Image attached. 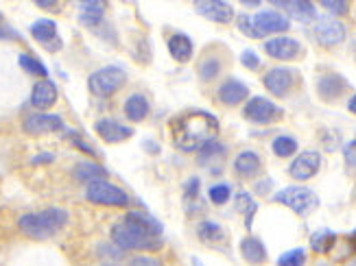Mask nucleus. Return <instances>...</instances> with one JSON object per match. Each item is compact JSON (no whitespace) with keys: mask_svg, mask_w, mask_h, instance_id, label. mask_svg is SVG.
I'll return each mask as SVG.
<instances>
[{"mask_svg":"<svg viewBox=\"0 0 356 266\" xmlns=\"http://www.w3.org/2000/svg\"><path fill=\"white\" fill-rule=\"evenodd\" d=\"M162 225L147 212H129L112 227V242L125 251H149L162 244Z\"/></svg>","mask_w":356,"mask_h":266,"instance_id":"nucleus-1","label":"nucleus"},{"mask_svg":"<svg viewBox=\"0 0 356 266\" xmlns=\"http://www.w3.org/2000/svg\"><path fill=\"white\" fill-rule=\"evenodd\" d=\"M171 133L179 151H204L219 138V122L208 112L191 109V112H186L173 120Z\"/></svg>","mask_w":356,"mask_h":266,"instance_id":"nucleus-2","label":"nucleus"},{"mask_svg":"<svg viewBox=\"0 0 356 266\" xmlns=\"http://www.w3.org/2000/svg\"><path fill=\"white\" fill-rule=\"evenodd\" d=\"M68 223V212L61 208H46L42 212H31L20 216L18 227L24 236L33 240H46L55 236L59 229H64Z\"/></svg>","mask_w":356,"mask_h":266,"instance_id":"nucleus-3","label":"nucleus"},{"mask_svg":"<svg viewBox=\"0 0 356 266\" xmlns=\"http://www.w3.org/2000/svg\"><path fill=\"white\" fill-rule=\"evenodd\" d=\"M238 28L247 38H265L269 33H284L291 28V20L280 11H258L254 15H238Z\"/></svg>","mask_w":356,"mask_h":266,"instance_id":"nucleus-4","label":"nucleus"},{"mask_svg":"<svg viewBox=\"0 0 356 266\" xmlns=\"http://www.w3.org/2000/svg\"><path fill=\"white\" fill-rule=\"evenodd\" d=\"M273 201L282 203V206L291 208L293 212L300 214V216L311 214L319 206V197L311 190V188H304V185L284 188V190H280L273 197Z\"/></svg>","mask_w":356,"mask_h":266,"instance_id":"nucleus-5","label":"nucleus"},{"mask_svg":"<svg viewBox=\"0 0 356 266\" xmlns=\"http://www.w3.org/2000/svg\"><path fill=\"white\" fill-rule=\"evenodd\" d=\"M86 199L95 206H112V208H125L129 206V197L122 188L110 183L107 179L92 181L86 188Z\"/></svg>","mask_w":356,"mask_h":266,"instance_id":"nucleus-6","label":"nucleus"},{"mask_svg":"<svg viewBox=\"0 0 356 266\" xmlns=\"http://www.w3.org/2000/svg\"><path fill=\"white\" fill-rule=\"evenodd\" d=\"M127 83V72L118 66H107L90 74L88 85L97 97H112L122 85Z\"/></svg>","mask_w":356,"mask_h":266,"instance_id":"nucleus-7","label":"nucleus"},{"mask_svg":"<svg viewBox=\"0 0 356 266\" xmlns=\"http://www.w3.org/2000/svg\"><path fill=\"white\" fill-rule=\"evenodd\" d=\"M245 118L252 120L256 124H269L275 118L282 116V109L277 107L275 103H271L269 99H262V97H254L250 103L245 105Z\"/></svg>","mask_w":356,"mask_h":266,"instance_id":"nucleus-8","label":"nucleus"},{"mask_svg":"<svg viewBox=\"0 0 356 266\" xmlns=\"http://www.w3.org/2000/svg\"><path fill=\"white\" fill-rule=\"evenodd\" d=\"M313 38L321 46H337L346 40V26L334 18H317L313 24Z\"/></svg>","mask_w":356,"mask_h":266,"instance_id":"nucleus-9","label":"nucleus"},{"mask_svg":"<svg viewBox=\"0 0 356 266\" xmlns=\"http://www.w3.org/2000/svg\"><path fill=\"white\" fill-rule=\"evenodd\" d=\"M22 129L29 135H44V133H55L64 129V120H61L57 114H46V112H38L24 118Z\"/></svg>","mask_w":356,"mask_h":266,"instance_id":"nucleus-10","label":"nucleus"},{"mask_svg":"<svg viewBox=\"0 0 356 266\" xmlns=\"http://www.w3.org/2000/svg\"><path fill=\"white\" fill-rule=\"evenodd\" d=\"M319 166H321V155L317 151H304L289 166V175L296 181H308L317 175Z\"/></svg>","mask_w":356,"mask_h":266,"instance_id":"nucleus-11","label":"nucleus"},{"mask_svg":"<svg viewBox=\"0 0 356 266\" xmlns=\"http://www.w3.org/2000/svg\"><path fill=\"white\" fill-rule=\"evenodd\" d=\"M31 38H33L35 42H40L46 51H59L61 49V40L57 35V24L49 18H42L38 22L31 24Z\"/></svg>","mask_w":356,"mask_h":266,"instance_id":"nucleus-12","label":"nucleus"},{"mask_svg":"<svg viewBox=\"0 0 356 266\" xmlns=\"http://www.w3.org/2000/svg\"><path fill=\"white\" fill-rule=\"evenodd\" d=\"M95 131L99 133V138L107 144H118V142H125L127 138L134 135V129L125 127V124L116 122L114 118H101L95 124Z\"/></svg>","mask_w":356,"mask_h":266,"instance_id":"nucleus-13","label":"nucleus"},{"mask_svg":"<svg viewBox=\"0 0 356 266\" xmlns=\"http://www.w3.org/2000/svg\"><path fill=\"white\" fill-rule=\"evenodd\" d=\"M265 53L273 59L291 61V59L300 57L302 46L298 40H291V38H273V40L265 42Z\"/></svg>","mask_w":356,"mask_h":266,"instance_id":"nucleus-14","label":"nucleus"},{"mask_svg":"<svg viewBox=\"0 0 356 266\" xmlns=\"http://www.w3.org/2000/svg\"><path fill=\"white\" fill-rule=\"evenodd\" d=\"M265 88L273 97L282 99L293 88V72L289 68H273L265 74Z\"/></svg>","mask_w":356,"mask_h":266,"instance_id":"nucleus-15","label":"nucleus"},{"mask_svg":"<svg viewBox=\"0 0 356 266\" xmlns=\"http://www.w3.org/2000/svg\"><path fill=\"white\" fill-rule=\"evenodd\" d=\"M57 85L51 79H42L33 85V92H31V105L38 109H49L57 103Z\"/></svg>","mask_w":356,"mask_h":266,"instance_id":"nucleus-16","label":"nucleus"},{"mask_svg":"<svg viewBox=\"0 0 356 266\" xmlns=\"http://www.w3.org/2000/svg\"><path fill=\"white\" fill-rule=\"evenodd\" d=\"M195 9L204 15V18L212 20V22H221V24H227L232 18H234V9H232L229 3H210V0H206V3H195Z\"/></svg>","mask_w":356,"mask_h":266,"instance_id":"nucleus-17","label":"nucleus"},{"mask_svg":"<svg viewBox=\"0 0 356 266\" xmlns=\"http://www.w3.org/2000/svg\"><path fill=\"white\" fill-rule=\"evenodd\" d=\"M346 90H348V81L343 79L341 74H334V72L323 74L319 79V83H317V92H319V97L323 101H334V99L341 97Z\"/></svg>","mask_w":356,"mask_h":266,"instance_id":"nucleus-18","label":"nucleus"},{"mask_svg":"<svg viewBox=\"0 0 356 266\" xmlns=\"http://www.w3.org/2000/svg\"><path fill=\"white\" fill-rule=\"evenodd\" d=\"M247 97H250V90H247V85L243 81H236V79H229L219 88V99L229 107L243 103Z\"/></svg>","mask_w":356,"mask_h":266,"instance_id":"nucleus-19","label":"nucleus"},{"mask_svg":"<svg viewBox=\"0 0 356 266\" xmlns=\"http://www.w3.org/2000/svg\"><path fill=\"white\" fill-rule=\"evenodd\" d=\"M277 9H286L289 15H293L298 22H315L317 20V13H315V5L313 3H273Z\"/></svg>","mask_w":356,"mask_h":266,"instance_id":"nucleus-20","label":"nucleus"},{"mask_svg":"<svg viewBox=\"0 0 356 266\" xmlns=\"http://www.w3.org/2000/svg\"><path fill=\"white\" fill-rule=\"evenodd\" d=\"M168 53H171V57L175 61H179V64H186V61L193 57V42H191V38H186L181 33L171 35V40H168Z\"/></svg>","mask_w":356,"mask_h":266,"instance_id":"nucleus-21","label":"nucleus"},{"mask_svg":"<svg viewBox=\"0 0 356 266\" xmlns=\"http://www.w3.org/2000/svg\"><path fill=\"white\" fill-rule=\"evenodd\" d=\"M103 13H105V3H99V0L79 3V20L86 26H97L103 20Z\"/></svg>","mask_w":356,"mask_h":266,"instance_id":"nucleus-22","label":"nucleus"},{"mask_svg":"<svg viewBox=\"0 0 356 266\" xmlns=\"http://www.w3.org/2000/svg\"><path fill=\"white\" fill-rule=\"evenodd\" d=\"M125 116L134 122H140L149 116V101L143 94H131L125 101Z\"/></svg>","mask_w":356,"mask_h":266,"instance_id":"nucleus-23","label":"nucleus"},{"mask_svg":"<svg viewBox=\"0 0 356 266\" xmlns=\"http://www.w3.org/2000/svg\"><path fill=\"white\" fill-rule=\"evenodd\" d=\"M260 166H262V162L258 158V153H254V151H243L238 158L234 160L236 173L243 175V177H254L260 170Z\"/></svg>","mask_w":356,"mask_h":266,"instance_id":"nucleus-24","label":"nucleus"},{"mask_svg":"<svg viewBox=\"0 0 356 266\" xmlns=\"http://www.w3.org/2000/svg\"><path fill=\"white\" fill-rule=\"evenodd\" d=\"M241 253L247 262H252V264H262L267 260V249L258 238H245L241 242Z\"/></svg>","mask_w":356,"mask_h":266,"instance_id":"nucleus-25","label":"nucleus"},{"mask_svg":"<svg viewBox=\"0 0 356 266\" xmlns=\"http://www.w3.org/2000/svg\"><path fill=\"white\" fill-rule=\"evenodd\" d=\"M197 236H199L201 242H206L210 247H216V244H223L225 242V231L219 225H216V223H212V221L201 223L197 227Z\"/></svg>","mask_w":356,"mask_h":266,"instance_id":"nucleus-26","label":"nucleus"},{"mask_svg":"<svg viewBox=\"0 0 356 266\" xmlns=\"http://www.w3.org/2000/svg\"><path fill=\"white\" fill-rule=\"evenodd\" d=\"M74 177L79 181H86V183H92V181H99V179H105L107 177V170L95 162H81L74 166Z\"/></svg>","mask_w":356,"mask_h":266,"instance_id":"nucleus-27","label":"nucleus"},{"mask_svg":"<svg viewBox=\"0 0 356 266\" xmlns=\"http://www.w3.org/2000/svg\"><path fill=\"white\" fill-rule=\"evenodd\" d=\"M334 242H337V236H334V231H330V229H321V231H317L311 236V247H313V251H317V253H328L330 249L334 247Z\"/></svg>","mask_w":356,"mask_h":266,"instance_id":"nucleus-28","label":"nucleus"},{"mask_svg":"<svg viewBox=\"0 0 356 266\" xmlns=\"http://www.w3.org/2000/svg\"><path fill=\"white\" fill-rule=\"evenodd\" d=\"M298 151V140L291 135H280L273 140V153L277 158H291Z\"/></svg>","mask_w":356,"mask_h":266,"instance_id":"nucleus-29","label":"nucleus"},{"mask_svg":"<svg viewBox=\"0 0 356 266\" xmlns=\"http://www.w3.org/2000/svg\"><path fill=\"white\" fill-rule=\"evenodd\" d=\"M256 201L250 197V194H238L236 197V210L241 212V214H245V225L247 227H252V218H254V214H256Z\"/></svg>","mask_w":356,"mask_h":266,"instance_id":"nucleus-30","label":"nucleus"},{"mask_svg":"<svg viewBox=\"0 0 356 266\" xmlns=\"http://www.w3.org/2000/svg\"><path fill=\"white\" fill-rule=\"evenodd\" d=\"M20 66L29 72V74H35V76H42V79H46V74H49V70H46V66L42 64L40 59H35L33 55H20Z\"/></svg>","mask_w":356,"mask_h":266,"instance_id":"nucleus-31","label":"nucleus"},{"mask_svg":"<svg viewBox=\"0 0 356 266\" xmlns=\"http://www.w3.org/2000/svg\"><path fill=\"white\" fill-rule=\"evenodd\" d=\"M306 264V251L304 249H291L277 258V266H304Z\"/></svg>","mask_w":356,"mask_h":266,"instance_id":"nucleus-32","label":"nucleus"},{"mask_svg":"<svg viewBox=\"0 0 356 266\" xmlns=\"http://www.w3.org/2000/svg\"><path fill=\"white\" fill-rule=\"evenodd\" d=\"M219 68H221V64H219V59H214V57H210V59H204L199 64V76L204 81H212L216 74H219Z\"/></svg>","mask_w":356,"mask_h":266,"instance_id":"nucleus-33","label":"nucleus"},{"mask_svg":"<svg viewBox=\"0 0 356 266\" xmlns=\"http://www.w3.org/2000/svg\"><path fill=\"white\" fill-rule=\"evenodd\" d=\"M229 199V185L227 183H216L210 188V201L214 206H223V203Z\"/></svg>","mask_w":356,"mask_h":266,"instance_id":"nucleus-34","label":"nucleus"},{"mask_svg":"<svg viewBox=\"0 0 356 266\" xmlns=\"http://www.w3.org/2000/svg\"><path fill=\"white\" fill-rule=\"evenodd\" d=\"M241 61H243V66L250 68V70H258L260 68V57L254 51H245L241 55Z\"/></svg>","mask_w":356,"mask_h":266,"instance_id":"nucleus-35","label":"nucleus"},{"mask_svg":"<svg viewBox=\"0 0 356 266\" xmlns=\"http://www.w3.org/2000/svg\"><path fill=\"white\" fill-rule=\"evenodd\" d=\"M321 7L326 9V11H330L332 15H343V13L350 9L348 3H334V0H323Z\"/></svg>","mask_w":356,"mask_h":266,"instance_id":"nucleus-36","label":"nucleus"},{"mask_svg":"<svg viewBox=\"0 0 356 266\" xmlns=\"http://www.w3.org/2000/svg\"><path fill=\"white\" fill-rule=\"evenodd\" d=\"M343 155H346V164H348V168H356V144H354V142L346 144Z\"/></svg>","mask_w":356,"mask_h":266,"instance_id":"nucleus-37","label":"nucleus"},{"mask_svg":"<svg viewBox=\"0 0 356 266\" xmlns=\"http://www.w3.org/2000/svg\"><path fill=\"white\" fill-rule=\"evenodd\" d=\"M129 266H162L156 258H149V256H138L131 260Z\"/></svg>","mask_w":356,"mask_h":266,"instance_id":"nucleus-38","label":"nucleus"},{"mask_svg":"<svg viewBox=\"0 0 356 266\" xmlns=\"http://www.w3.org/2000/svg\"><path fill=\"white\" fill-rule=\"evenodd\" d=\"M184 190H186V194H188L191 199H195L197 197V190H199V179H188L186 181V185H184Z\"/></svg>","mask_w":356,"mask_h":266,"instance_id":"nucleus-39","label":"nucleus"},{"mask_svg":"<svg viewBox=\"0 0 356 266\" xmlns=\"http://www.w3.org/2000/svg\"><path fill=\"white\" fill-rule=\"evenodd\" d=\"M271 185V179H265V181H260L258 185H256V190L260 192V194H267V188Z\"/></svg>","mask_w":356,"mask_h":266,"instance_id":"nucleus-40","label":"nucleus"},{"mask_svg":"<svg viewBox=\"0 0 356 266\" xmlns=\"http://www.w3.org/2000/svg\"><path fill=\"white\" fill-rule=\"evenodd\" d=\"M348 109H350L352 114H356V94H354V97L350 99V103H348Z\"/></svg>","mask_w":356,"mask_h":266,"instance_id":"nucleus-41","label":"nucleus"},{"mask_svg":"<svg viewBox=\"0 0 356 266\" xmlns=\"http://www.w3.org/2000/svg\"><path fill=\"white\" fill-rule=\"evenodd\" d=\"M38 7H42V9H57L55 3H38Z\"/></svg>","mask_w":356,"mask_h":266,"instance_id":"nucleus-42","label":"nucleus"},{"mask_svg":"<svg viewBox=\"0 0 356 266\" xmlns=\"http://www.w3.org/2000/svg\"><path fill=\"white\" fill-rule=\"evenodd\" d=\"M350 266H356V260H354V262H352V264H350Z\"/></svg>","mask_w":356,"mask_h":266,"instance_id":"nucleus-43","label":"nucleus"},{"mask_svg":"<svg viewBox=\"0 0 356 266\" xmlns=\"http://www.w3.org/2000/svg\"><path fill=\"white\" fill-rule=\"evenodd\" d=\"M105 266H112V264H105Z\"/></svg>","mask_w":356,"mask_h":266,"instance_id":"nucleus-44","label":"nucleus"},{"mask_svg":"<svg viewBox=\"0 0 356 266\" xmlns=\"http://www.w3.org/2000/svg\"><path fill=\"white\" fill-rule=\"evenodd\" d=\"M354 144H356V138H354Z\"/></svg>","mask_w":356,"mask_h":266,"instance_id":"nucleus-45","label":"nucleus"}]
</instances>
